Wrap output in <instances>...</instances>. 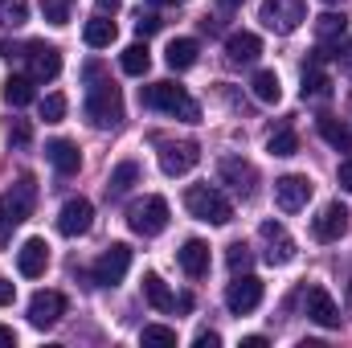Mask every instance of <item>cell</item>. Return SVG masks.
I'll return each instance as SVG.
<instances>
[{
    "instance_id": "obj_24",
    "label": "cell",
    "mask_w": 352,
    "mask_h": 348,
    "mask_svg": "<svg viewBox=\"0 0 352 348\" xmlns=\"http://www.w3.org/2000/svg\"><path fill=\"white\" fill-rule=\"evenodd\" d=\"M332 94V78L324 74V66H320V54L303 66V98H328Z\"/></svg>"
},
{
    "instance_id": "obj_12",
    "label": "cell",
    "mask_w": 352,
    "mask_h": 348,
    "mask_svg": "<svg viewBox=\"0 0 352 348\" xmlns=\"http://www.w3.org/2000/svg\"><path fill=\"white\" fill-rule=\"evenodd\" d=\"M311 201V180L299 173H287L274 180V205L283 209V213H299L303 205Z\"/></svg>"
},
{
    "instance_id": "obj_29",
    "label": "cell",
    "mask_w": 352,
    "mask_h": 348,
    "mask_svg": "<svg viewBox=\"0 0 352 348\" xmlns=\"http://www.w3.org/2000/svg\"><path fill=\"white\" fill-rule=\"evenodd\" d=\"M119 66H123V74H131V78H144L148 74V66H152V54H148V45H127L123 54H119Z\"/></svg>"
},
{
    "instance_id": "obj_39",
    "label": "cell",
    "mask_w": 352,
    "mask_h": 348,
    "mask_svg": "<svg viewBox=\"0 0 352 348\" xmlns=\"http://www.w3.org/2000/svg\"><path fill=\"white\" fill-rule=\"evenodd\" d=\"M29 135H33V131H29V123H25V119H16V123L8 127V140H12L16 148H25V144H29Z\"/></svg>"
},
{
    "instance_id": "obj_42",
    "label": "cell",
    "mask_w": 352,
    "mask_h": 348,
    "mask_svg": "<svg viewBox=\"0 0 352 348\" xmlns=\"http://www.w3.org/2000/svg\"><path fill=\"white\" fill-rule=\"evenodd\" d=\"M340 188H344V193H352V160H344V164H340Z\"/></svg>"
},
{
    "instance_id": "obj_43",
    "label": "cell",
    "mask_w": 352,
    "mask_h": 348,
    "mask_svg": "<svg viewBox=\"0 0 352 348\" xmlns=\"http://www.w3.org/2000/svg\"><path fill=\"white\" fill-rule=\"evenodd\" d=\"M16 345V332H12V328H4V324H0V348H12Z\"/></svg>"
},
{
    "instance_id": "obj_27",
    "label": "cell",
    "mask_w": 352,
    "mask_h": 348,
    "mask_svg": "<svg viewBox=\"0 0 352 348\" xmlns=\"http://www.w3.org/2000/svg\"><path fill=\"white\" fill-rule=\"evenodd\" d=\"M144 295H148V303L156 307V312H173L176 307V299H173V291H168V283L160 279V274H144Z\"/></svg>"
},
{
    "instance_id": "obj_13",
    "label": "cell",
    "mask_w": 352,
    "mask_h": 348,
    "mask_svg": "<svg viewBox=\"0 0 352 348\" xmlns=\"http://www.w3.org/2000/svg\"><path fill=\"white\" fill-rule=\"evenodd\" d=\"M66 316V295L62 291H37L29 299V324L33 328H54Z\"/></svg>"
},
{
    "instance_id": "obj_35",
    "label": "cell",
    "mask_w": 352,
    "mask_h": 348,
    "mask_svg": "<svg viewBox=\"0 0 352 348\" xmlns=\"http://www.w3.org/2000/svg\"><path fill=\"white\" fill-rule=\"evenodd\" d=\"M41 119L45 123H62L66 119V94H45L41 98Z\"/></svg>"
},
{
    "instance_id": "obj_36",
    "label": "cell",
    "mask_w": 352,
    "mask_h": 348,
    "mask_svg": "<svg viewBox=\"0 0 352 348\" xmlns=\"http://www.w3.org/2000/svg\"><path fill=\"white\" fill-rule=\"evenodd\" d=\"M70 8H74V0H41V12H45L50 25H66L70 21Z\"/></svg>"
},
{
    "instance_id": "obj_8",
    "label": "cell",
    "mask_w": 352,
    "mask_h": 348,
    "mask_svg": "<svg viewBox=\"0 0 352 348\" xmlns=\"http://www.w3.org/2000/svg\"><path fill=\"white\" fill-rule=\"evenodd\" d=\"M21 58L29 62V78H33V83H54V78L62 74V50H58V45L29 41Z\"/></svg>"
},
{
    "instance_id": "obj_18",
    "label": "cell",
    "mask_w": 352,
    "mask_h": 348,
    "mask_svg": "<svg viewBox=\"0 0 352 348\" xmlns=\"http://www.w3.org/2000/svg\"><path fill=\"white\" fill-rule=\"evenodd\" d=\"M303 303H307V316H311L320 328H340V307H336V299H332L324 287H307Z\"/></svg>"
},
{
    "instance_id": "obj_20",
    "label": "cell",
    "mask_w": 352,
    "mask_h": 348,
    "mask_svg": "<svg viewBox=\"0 0 352 348\" xmlns=\"http://www.w3.org/2000/svg\"><path fill=\"white\" fill-rule=\"evenodd\" d=\"M45 160H50V164H54L62 176H74L78 168H82V152H78L70 140H62V135L45 144Z\"/></svg>"
},
{
    "instance_id": "obj_37",
    "label": "cell",
    "mask_w": 352,
    "mask_h": 348,
    "mask_svg": "<svg viewBox=\"0 0 352 348\" xmlns=\"http://www.w3.org/2000/svg\"><path fill=\"white\" fill-rule=\"evenodd\" d=\"M226 262H230V270H234V274H242V270H250L254 254H250V246H246V242H234V246H230V254H226Z\"/></svg>"
},
{
    "instance_id": "obj_46",
    "label": "cell",
    "mask_w": 352,
    "mask_h": 348,
    "mask_svg": "<svg viewBox=\"0 0 352 348\" xmlns=\"http://www.w3.org/2000/svg\"><path fill=\"white\" fill-rule=\"evenodd\" d=\"M156 8H173V4H180V0H152Z\"/></svg>"
},
{
    "instance_id": "obj_38",
    "label": "cell",
    "mask_w": 352,
    "mask_h": 348,
    "mask_svg": "<svg viewBox=\"0 0 352 348\" xmlns=\"http://www.w3.org/2000/svg\"><path fill=\"white\" fill-rule=\"evenodd\" d=\"M135 33H140V37L160 33V17H156V12H140V17H135Z\"/></svg>"
},
{
    "instance_id": "obj_48",
    "label": "cell",
    "mask_w": 352,
    "mask_h": 348,
    "mask_svg": "<svg viewBox=\"0 0 352 348\" xmlns=\"http://www.w3.org/2000/svg\"><path fill=\"white\" fill-rule=\"evenodd\" d=\"M324 4H336V0H324Z\"/></svg>"
},
{
    "instance_id": "obj_19",
    "label": "cell",
    "mask_w": 352,
    "mask_h": 348,
    "mask_svg": "<svg viewBox=\"0 0 352 348\" xmlns=\"http://www.w3.org/2000/svg\"><path fill=\"white\" fill-rule=\"evenodd\" d=\"M226 54H230L234 66H250V62H258V54H263V37L250 33V29H238V33L226 37Z\"/></svg>"
},
{
    "instance_id": "obj_2",
    "label": "cell",
    "mask_w": 352,
    "mask_h": 348,
    "mask_svg": "<svg viewBox=\"0 0 352 348\" xmlns=\"http://www.w3.org/2000/svg\"><path fill=\"white\" fill-rule=\"evenodd\" d=\"M184 209H188L197 221H205V226H230V221H234L230 197H226L221 188H213V184H192V188L184 193Z\"/></svg>"
},
{
    "instance_id": "obj_9",
    "label": "cell",
    "mask_w": 352,
    "mask_h": 348,
    "mask_svg": "<svg viewBox=\"0 0 352 348\" xmlns=\"http://www.w3.org/2000/svg\"><path fill=\"white\" fill-rule=\"evenodd\" d=\"M258 303H263V279L250 274V270L234 274V283L226 287V307H230L234 316H246V312H254Z\"/></svg>"
},
{
    "instance_id": "obj_16",
    "label": "cell",
    "mask_w": 352,
    "mask_h": 348,
    "mask_svg": "<svg viewBox=\"0 0 352 348\" xmlns=\"http://www.w3.org/2000/svg\"><path fill=\"white\" fill-rule=\"evenodd\" d=\"M90 221H94V205H90L87 197H70V201L62 205V213H58V230H62L66 238L87 234Z\"/></svg>"
},
{
    "instance_id": "obj_10",
    "label": "cell",
    "mask_w": 352,
    "mask_h": 348,
    "mask_svg": "<svg viewBox=\"0 0 352 348\" xmlns=\"http://www.w3.org/2000/svg\"><path fill=\"white\" fill-rule=\"evenodd\" d=\"M217 173H221V184H230L242 201H250V197L258 193V168H254L250 160H242V156H226V160L217 164Z\"/></svg>"
},
{
    "instance_id": "obj_11",
    "label": "cell",
    "mask_w": 352,
    "mask_h": 348,
    "mask_svg": "<svg viewBox=\"0 0 352 348\" xmlns=\"http://www.w3.org/2000/svg\"><path fill=\"white\" fill-rule=\"evenodd\" d=\"M197 160H201V148H197L192 140H164V144H160V168H164V176L192 173Z\"/></svg>"
},
{
    "instance_id": "obj_4",
    "label": "cell",
    "mask_w": 352,
    "mask_h": 348,
    "mask_svg": "<svg viewBox=\"0 0 352 348\" xmlns=\"http://www.w3.org/2000/svg\"><path fill=\"white\" fill-rule=\"evenodd\" d=\"M87 119L90 127L107 131V127H119L123 123V94L115 83H94L87 94Z\"/></svg>"
},
{
    "instance_id": "obj_40",
    "label": "cell",
    "mask_w": 352,
    "mask_h": 348,
    "mask_svg": "<svg viewBox=\"0 0 352 348\" xmlns=\"http://www.w3.org/2000/svg\"><path fill=\"white\" fill-rule=\"evenodd\" d=\"M192 345H197V348H217V345H221V336H217V332H197V336H192Z\"/></svg>"
},
{
    "instance_id": "obj_3",
    "label": "cell",
    "mask_w": 352,
    "mask_h": 348,
    "mask_svg": "<svg viewBox=\"0 0 352 348\" xmlns=\"http://www.w3.org/2000/svg\"><path fill=\"white\" fill-rule=\"evenodd\" d=\"M140 102H144L148 111L180 115L184 123H197V119H201V107L188 98V90L176 87V83H152V87H140Z\"/></svg>"
},
{
    "instance_id": "obj_14",
    "label": "cell",
    "mask_w": 352,
    "mask_h": 348,
    "mask_svg": "<svg viewBox=\"0 0 352 348\" xmlns=\"http://www.w3.org/2000/svg\"><path fill=\"white\" fill-rule=\"evenodd\" d=\"M258 234H263V242H266L263 259L270 262V266H287V262L295 259V238L283 230V221H263Z\"/></svg>"
},
{
    "instance_id": "obj_5",
    "label": "cell",
    "mask_w": 352,
    "mask_h": 348,
    "mask_svg": "<svg viewBox=\"0 0 352 348\" xmlns=\"http://www.w3.org/2000/svg\"><path fill=\"white\" fill-rule=\"evenodd\" d=\"M127 270H131V246L127 242H111L98 254V262L90 266V279H94V287H119L127 279Z\"/></svg>"
},
{
    "instance_id": "obj_23",
    "label": "cell",
    "mask_w": 352,
    "mask_h": 348,
    "mask_svg": "<svg viewBox=\"0 0 352 348\" xmlns=\"http://www.w3.org/2000/svg\"><path fill=\"white\" fill-rule=\"evenodd\" d=\"M197 54H201V45L192 41V37H176L168 41V50H164V62H168V70H188V66H197Z\"/></svg>"
},
{
    "instance_id": "obj_47",
    "label": "cell",
    "mask_w": 352,
    "mask_h": 348,
    "mask_svg": "<svg viewBox=\"0 0 352 348\" xmlns=\"http://www.w3.org/2000/svg\"><path fill=\"white\" fill-rule=\"evenodd\" d=\"M221 4H230V8H234V4H242V0H221Z\"/></svg>"
},
{
    "instance_id": "obj_26",
    "label": "cell",
    "mask_w": 352,
    "mask_h": 348,
    "mask_svg": "<svg viewBox=\"0 0 352 348\" xmlns=\"http://www.w3.org/2000/svg\"><path fill=\"white\" fill-rule=\"evenodd\" d=\"M131 184H140V164H135V160H123V164L111 168L107 193H111V197H123V193H131Z\"/></svg>"
},
{
    "instance_id": "obj_30",
    "label": "cell",
    "mask_w": 352,
    "mask_h": 348,
    "mask_svg": "<svg viewBox=\"0 0 352 348\" xmlns=\"http://www.w3.org/2000/svg\"><path fill=\"white\" fill-rule=\"evenodd\" d=\"M4 102H12V107H29V102H33V78H29V74H12V78H4Z\"/></svg>"
},
{
    "instance_id": "obj_22",
    "label": "cell",
    "mask_w": 352,
    "mask_h": 348,
    "mask_svg": "<svg viewBox=\"0 0 352 348\" xmlns=\"http://www.w3.org/2000/svg\"><path fill=\"white\" fill-rule=\"evenodd\" d=\"M344 33H349V17L344 12H324L320 21H316V37H320V50H340V41H344Z\"/></svg>"
},
{
    "instance_id": "obj_32",
    "label": "cell",
    "mask_w": 352,
    "mask_h": 348,
    "mask_svg": "<svg viewBox=\"0 0 352 348\" xmlns=\"http://www.w3.org/2000/svg\"><path fill=\"white\" fill-rule=\"evenodd\" d=\"M320 135L336 148V152H352V131L344 123H336V119H320Z\"/></svg>"
},
{
    "instance_id": "obj_33",
    "label": "cell",
    "mask_w": 352,
    "mask_h": 348,
    "mask_svg": "<svg viewBox=\"0 0 352 348\" xmlns=\"http://www.w3.org/2000/svg\"><path fill=\"white\" fill-rule=\"evenodd\" d=\"M29 21V0H0V25L21 29Z\"/></svg>"
},
{
    "instance_id": "obj_17",
    "label": "cell",
    "mask_w": 352,
    "mask_h": 348,
    "mask_svg": "<svg viewBox=\"0 0 352 348\" xmlns=\"http://www.w3.org/2000/svg\"><path fill=\"white\" fill-rule=\"evenodd\" d=\"M45 266H50V246H45V238H25L21 250H16V270H21L25 279H41Z\"/></svg>"
},
{
    "instance_id": "obj_34",
    "label": "cell",
    "mask_w": 352,
    "mask_h": 348,
    "mask_svg": "<svg viewBox=\"0 0 352 348\" xmlns=\"http://www.w3.org/2000/svg\"><path fill=\"white\" fill-rule=\"evenodd\" d=\"M140 340L152 345V348H176V328H168V324H148L140 332Z\"/></svg>"
},
{
    "instance_id": "obj_45",
    "label": "cell",
    "mask_w": 352,
    "mask_h": 348,
    "mask_svg": "<svg viewBox=\"0 0 352 348\" xmlns=\"http://www.w3.org/2000/svg\"><path fill=\"white\" fill-rule=\"evenodd\" d=\"M98 8H102V12H115V8H119V0H98Z\"/></svg>"
},
{
    "instance_id": "obj_44",
    "label": "cell",
    "mask_w": 352,
    "mask_h": 348,
    "mask_svg": "<svg viewBox=\"0 0 352 348\" xmlns=\"http://www.w3.org/2000/svg\"><path fill=\"white\" fill-rule=\"evenodd\" d=\"M242 348H266V336H242Z\"/></svg>"
},
{
    "instance_id": "obj_31",
    "label": "cell",
    "mask_w": 352,
    "mask_h": 348,
    "mask_svg": "<svg viewBox=\"0 0 352 348\" xmlns=\"http://www.w3.org/2000/svg\"><path fill=\"white\" fill-rule=\"evenodd\" d=\"M266 152L287 160V156H295V152H299V135H295L291 127H278V131H270V140H266Z\"/></svg>"
},
{
    "instance_id": "obj_15",
    "label": "cell",
    "mask_w": 352,
    "mask_h": 348,
    "mask_svg": "<svg viewBox=\"0 0 352 348\" xmlns=\"http://www.w3.org/2000/svg\"><path fill=\"white\" fill-rule=\"evenodd\" d=\"M311 234H316V242H340V238L349 234V209H344L340 201L324 205L320 217L311 221Z\"/></svg>"
},
{
    "instance_id": "obj_41",
    "label": "cell",
    "mask_w": 352,
    "mask_h": 348,
    "mask_svg": "<svg viewBox=\"0 0 352 348\" xmlns=\"http://www.w3.org/2000/svg\"><path fill=\"white\" fill-rule=\"evenodd\" d=\"M12 299H16V287L0 274V307H4V303H12Z\"/></svg>"
},
{
    "instance_id": "obj_1",
    "label": "cell",
    "mask_w": 352,
    "mask_h": 348,
    "mask_svg": "<svg viewBox=\"0 0 352 348\" xmlns=\"http://www.w3.org/2000/svg\"><path fill=\"white\" fill-rule=\"evenodd\" d=\"M33 205H37V184H33V176H21L12 188L0 193V246H8L12 230L29 221Z\"/></svg>"
},
{
    "instance_id": "obj_6",
    "label": "cell",
    "mask_w": 352,
    "mask_h": 348,
    "mask_svg": "<svg viewBox=\"0 0 352 348\" xmlns=\"http://www.w3.org/2000/svg\"><path fill=\"white\" fill-rule=\"evenodd\" d=\"M127 226L140 234V238H156L168 230V201L164 197H144L140 205L127 209Z\"/></svg>"
},
{
    "instance_id": "obj_28",
    "label": "cell",
    "mask_w": 352,
    "mask_h": 348,
    "mask_svg": "<svg viewBox=\"0 0 352 348\" xmlns=\"http://www.w3.org/2000/svg\"><path fill=\"white\" fill-rule=\"evenodd\" d=\"M250 90H254V98L266 102V107H274V102L283 98V83H278V74H274V70H258V74L250 78Z\"/></svg>"
},
{
    "instance_id": "obj_7",
    "label": "cell",
    "mask_w": 352,
    "mask_h": 348,
    "mask_svg": "<svg viewBox=\"0 0 352 348\" xmlns=\"http://www.w3.org/2000/svg\"><path fill=\"white\" fill-rule=\"evenodd\" d=\"M303 17H307L303 0H263V25L270 33H278V37L295 33L303 25Z\"/></svg>"
},
{
    "instance_id": "obj_25",
    "label": "cell",
    "mask_w": 352,
    "mask_h": 348,
    "mask_svg": "<svg viewBox=\"0 0 352 348\" xmlns=\"http://www.w3.org/2000/svg\"><path fill=\"white\" fill-rule=\"evenodd\" d=\"M82 37H87V45H90V50H107V45H115L119 29H115V21H107V17H94V21H87Z\"/></svg>"
},
{
    "instance_id": "obj_21",
    "label": "cell",
    "mask_w": 352,
    "mask_h": 348,
    "mask_svg": "<svg viewBox=\"0 0 352 348\" xmlns=\"http://www.w3.org/2000/svg\"><path fill=\"white\" fill-rule=\"evenodd\" d=\"M176 262H180V270H184L188 279H201V274L209 270V246H205L201 238H188V242L176 250Z\"/></svg>"
}]
</instances>
